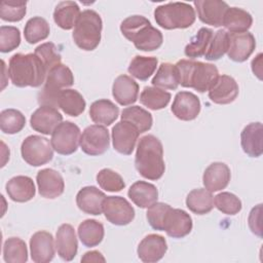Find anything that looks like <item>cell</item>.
Listing matches in <instances>:
<instances>
[{"label": "cell", "mask_w": 263, "mask_h": 263, "mask_svg": "<svg viewBox=\"0 0 263 263\" xmlns=\"http://www.w3.org/2000/svg\"><path fill=\"white\" fill-rule=\"evenodd\" d=\"M77 233L83 246L87 248L96 247L104 238V225L95 219H87L79 224Z\"/></svg>", "instance_id": "obj_32"}, {"label": "cell", "mask_w": 263, "mask_h": 263, "mask_svg": "<svg viewBox=\"0 0 263 263\" xmlns=\"http://www.w3.org/2000/svg\"><path fill=\"white\" fill-rule=\"evenodd\" d=\"M8 197L15 202H27L36 193L33 180L28 176H15L5 185Z\"/></svg>", "instance_id": "obj_26"}, {"label": "cell", "mask_w": 263, "mask_h": 263, "mask_svg": "<svg viewBox=\"0 0 263 263\" xmlns=\"http://www.w3.org/2000/svg\"><path fill=\"white\" fill-rule=\"evenodd\" d=\"M192 227V219L187 212L171 206L164 216L162 231L173 238H183L191 232Z\"/></svg>", "instance_id": "obj_12"}, {"label": "cell", "mask_w": 263, "mask_h": 263, "mask_svg": "<svg viewBox=\"0 0 263 263\" xmlns=\"http://www.w3.org/2000/svg\"><path fill=\"white\" fill-rule=\"evenodd\" d=\"M34 53L41 60L47 70V73L52 67L61 64L62 61V57L52 42H45L38 45L35 48Z\"/></svg>", "instance_id": "obj_47"}, {"label": "cell", "mask_w": 263, "mask_h": 263, "mask_svg": "<svg viewBox=\"0 0 263 263\" xmlns=\"http://www.w3.org/2000/svg\"><path fill=\"white\" fill-rule=\"evenodd\" d=\"M85 100L79 91L70 88L61 90L58 100V108H60L64 113L69 116L76 117L85 110Z\"/></svg>", "instance_id": "obj_31"}, {"label": "cell", "mask_w": 263, "mask_h": 263, "mask_svg": "<svg viewBox=\"0 0 263 263\" xmlns=\"http://www.w3.org/2000/svg\"><path fill=\"white\" fill-rule=\"evenodd\" d=\"M50 28L47 21L41 16H34L28 20L24 28L25 40L30 44H35L49 36Z\"/></svg>", "instance_id": "obj_38"}, {"label": "cell", "mask_w": 263, "mask_h": 263, "mask_svg": "<svg viewBox=\"0 0 263 263\" xmlns=\"http://www.w3.org/2000/svg\"><path fill=\"white\" fill-rule=\"evenodd\" d=\"M214 33L209 28H200L192 40L186 45L184 52L190 59L200 58L204 55Z\"/></svg>", "instance_id": "obj_41"}, {"label": "cell", "mask_w": 263, "mask_h": 263, "mask_svg": "<svg viewBox=\"0 0 263 263\" xmlns=\"http://www.w3.org/2000/svg\"><path fill=\"white\" fill-rule=\"evenodd\" d=\"M80 128L71 121L61 122L51 134L52 149L61 155H70L76 152L80 143Z\"/></svg>", "instance_id": "obj_8"}, {"label": "cell", "mask_w": 263, "mask_h": 263, "mask_svg": "<svg viewBox=\"0 0 263 263\" xmlns=\"http://www.w3.org/2000/svg\"><path fill=\"white\" fill-rule=\"evenodd\" d=\"M256 40L252 33H229V45L227 50L228 58L237 63L247 61L254 52Z\"/></svg>", "instance_id": "obj_14"}, {"label": "cell", "mask_w": 263, "mask_h": 263, "mask_svg": "<svg viewBox=\"0 0 263 263\" xmlns=\"http://www.w3.org/2000/svg\"><path fill=\"white\" fill-rule=\"evenodd\" d=\"M105 218L113 225L124 226L135 218V210L132 204L121 196H106L103 201Z\"/></svg>", "instance_id": "obj_10"}, {"label": "cell", "mask_w": 263, "mask_h": 263, "mask_svg": "<svg viewBox=\"0 0 263 263\" xmlns=\"http://www.w3.org/2000/svg\"><path fill=\"white\" fill-rule=\"evenodd\" d=\"M120 31L127 40L134 43L137 49L142 51L156 50L163 41L161 32L143 15H130L123 20L120 24Z\"/></svg>", "instance_id": "obj_3"}, {"label": "cell", "mask_w": 263, "mask_h": 263, "mask_svg": "<svg viewBox=\"0 0 263 263\" xmlns=\"http://www.w3.org/2000/svg\"><path fill=\"white\" fill-rule=\"evenodd\" d=\"M21 43V32L12 26L0 27V51L10 52L17 48Z\"/></svg>", "instance_id": "obj_48"}, {"label": "cell", "mask_w": 263, "mask_h": 263, "mask_svg": "<svg viewBox=\"0 0 263 263\" xmlns=\"http://www.w3.org/2000/svg\"><path fill=\"white\" fill-rule=\"evenodd\" d=\"M171 205L164 202H154L149 208H147L146 217L149 225L155 229L162 231L163 228V219L166 212L170 210Z\"/></svg>", "instance_id": "obj_49"}, {"label": "cell", "mask_w": 263, "mask_h": 263, "mask_svg": "<svg viewBox=\"0 0 263 263\" xmlns=\"http://www.w3.org/2000/svg\"><path fill=\"white\" fill-rule=\"evenodd\" d=\"M200 101L190 91H179L172 105L173 114L180 120L190 121L195 119L200 112Z\"/></svg>", "instance_id": "obj_19"}, {"label": "cell", "mask_w": 263, "mask_h": 263, "mask_svg": "<svg viewBox=\"0 0 263 263\" xmlns=\"http://www.w3.org/2000/svg\"><path fill=\"white\" fill-rule=\"evenodd\" d=\"M186 206L196 215H205L214 208V196L205 188L193 189L186 197Z\"/></svg>", "instance_id": "obj_34"}, {"label": "cell", "mask_w": 263, "mask_h": 263, "mask_svg": "<svg viewBox=\"0 0 263 263\" xmlns=\"http://www.w3.org/2000/svg\"><path fill=\"white\" fill-rule=\"evenodd\" d=\"M53 236L50 232L40 230L30 238L31 258L35 263H48L55 254Z\"/></svg>", "instance_id": "obj_13"}, {"label": "cell", "mask_w": 263, "mask_h": 263, "mask_svg": "<svg viewBox=\"0 0 263 263\" xmlns=\"http://www.w3.org/2000/svg\"><path fill=\"white\" fill-rule=\"evenodd\" d=\"M240 145L250 157H259L263 153V126L261 122L246 125L240 134Z\"/></svg>", "instance_id": "obj_22"}, {"label": "cell", "mask_w": 263, "mask_h": 263, "mask_svg": "<svg viewBox=\"0 0 263 263\" xmlns=\"http://www.w3.org/2000/svg\"><path fill=\"white\" fill-rule=\"evenodd\" d=\"M231 178L230 168L224 162H213L204 171L202 183L206 190L211 192L225 189Z\"/></svg>", "instance_id": "obj_24"}, {"label": "cell", "mask_w": 263, "mask_h": 263, "mask_svg": "<svg viewBox=\"0 0 263 263\" xmlns=\"http://www.w3.org/2000/svg\"><path fill=\"white\" fill-rule=\"evenodd\" d=\"M102 29L103 22L100 14L92 9H85L76 22L72 37L80 49L91 51L100 44Z\"/></svg>", "instance_id": "obj_5"}, {"label": "cell", "mask_w": 263, "mask_h": 263, "mask_svg": "<svg viewBox=\"0 0 263 263\" xmlns=\"http://www.w3.org/2000/svg\"><path fill=\"white\" fill-rule=\"evenodd\" d=\"M153 86L160 89H177L179 86V77L176 66L171 63H162L158 67L156 74L151 80Z\"/></svg>", "instance_id": "obj_36"}, {"label": "cell", "mask_w": 263, "mask_h": 263, "mask_svg": "<svg viewBox=\"0 0 263 263\" xmlns=\"http://www.w3.org/2000/svg\"><path fill=\"white\" fill-rule=\"evenodd\" d=\"M27 12V1H2L0 3V17L5 22H20Z\"/></svg>", "instance_id": "obj_45"}, {"label": "cell", "mask_w": 263, "mask_h": 263, "mask_svg": "<svg viewBox=\"0 0 263 263\" xmlns=\"http://www.w3.org/2000/svg\"><path fill=\"white\" fill-rule=\"evenodd\" d=\"M129 199L139 208L147 209L157 201L158 190L155 185L146 181H137L128 189Z\"/></svg>", "instance_id": "obj_27"}, {"label": "cell", "mask_w": 263, "mask_h": 263, "mask_svg": "<svg viewBox=\"0 0 263 263\" xmlns=\"http://www.w3.org/2000/svg\"><path fill=\"white\" fill-rule=\"evenodd\" d=\"M179 84L190 87L198 92L209 90L219 76L217 67L213 64L194 60H180L176 65Z\"/></svg>", "instance_id": "obj_4"}, {"label": "cell", "mask_w": 263, "mask_h": 263, "mask_svg": "<svg viewBox=\"0 0 263 263\" xmlns=\"http://www.w3.org/2000/svg\"><path fill=\"white\" fill-rule=\"evenodd\" d=\"M156 24L165 29H186L193 25L196 18L194 8L185 2H168L159 5L154 10Z\"/></svg>", "instance_id": "obj_6"}, {"label": "cell", "mask_w": 263, "mask_h": 263, "mask_svg": "<svg viewBox=\"0 0 263 263\" xmlns=\"http://www.w3.org/2000/svg\"><path fill=\"white\" fill-rule=\"evenodd\" d=\"M73 84L74 76L71 69L61 63L48 71L43 87L51 90H62V88L66 89Z\"/></svg>", "instance_id": "obj_33"}, {"label": "cell", "mask_w": 263, "mask_h": 263, "mask_svg": "<svg viewBox=\"0 0 263 263\" xmlns=\"http://www.w3.org/2000/svg\"><path fill=\"white\" fill-rule=\"evenodd\" d=\"M261 214H262V204L259 203L255 208L252 209L250 212L249 218H248V223L251 231L259 236L262 237V227H261Z\"/></svg>", "instance_id": "obj_50"}, {"label": "cell", "mask_w": 263, "mask_h": 263, "mask_svg": "<svg viewBox=\"0 0 263 263\" xmlns=\"http://www.w3.org/2000/svg\"><path fill=\"white\" fill-rule=\"evenodd\" d=\"M215 206L225 215H236L241 211V200L231 192H221L214 198Z\"/></svg>", "instance_id": "obj_46"}, {"label": "cell", "mask_w": 263, "mask_h": 263, "mask_svg": "<svg viewBox=\"0 0 263 263\" xmlns=\"http://www.w3.org/2000/svg\"><path fill=\"white\" fill-rule=\"evenodd\" d=\"M63 121V115L57 108L50 106H40L30 118V125L42 135H51L55 127Z\"/></svg>", "instance_id": "obj_16"}, {"label": "cell", "mask_w": 263, "mask_h": 263, "mask_svg": "<svg viewBox=\"0 0 263 263\" xmlns=\"http://www.w3.org/2000/svg\"><path fill=\"white\" fill-rule=\"evenodd\" d=\"M79 145L81 150L87 155H102L110 146L109 132L100 124L89 125L82 132Z\"/></svg>", "instance_id": "obj_9"}, {"label": "cell", "mask_w": 263, "mask_h": 263, "mask_svg": "<svg viewBox=\"0 0 263 263\" xmlns=\"http://www.w3.org/2000/svg\"><path fill=\"white\" fill-rule=\"evenodd\" d=\"M135 166L139 174L148 180H159L165 171L163 147L158 138L153 135L142 137L137 146Z\"/></svg>", "instance_id": "obj_1"}, {"label": "cell", "mask_w": 263, "mask_h": 263, "mask_svg": "<svg viewBox=\"0 0 263 263\" xmlns=\"http://www.w3.org/2000/svg\"><path fill=\"white\" fill-rule=\"evenodd\" d=\"M106 259L104 256L98 251H90L83 255L81 258V262H105Z\"/></svg>", "instance_id": "obj_51"}, {"label": "cell", "mask_w": 263, "mask_h": 263, "mask_svg": "<svg viewBox=\"0 0 263 263\" xmlns=\"http://www.w3.org/2000/svg\"><path fill=\"white\" fill-rule=\"evenodd\" d=\"M120 117L121 120L134 124L138 128L140 134L148 132L153 123L151 113L140 106H130L124 108L121 112Z\"/></svg>", "instance_id": "obj_35"}, {"label": "cell", "mask_w": 263, "mask_h": 263, "mask_svg": "<svg viewBox=\"0 0 263 263\" xmlns=\"http://www.w3.org/2000/svg\"><path fill=\"white\" fill-rule=\"evenodd\" d=\"M171 93L155 86H145L140 95V102L151 110L165 108L171 101Z\"/></svg>", "instance_id": "obj_37"}, {"label": "cell", "mask_w": 263, "mask_h": 263, "mask_svg": "<svg viewBox=\"0 0 263 263\" xmlns=\"http://www.w3.org/2000/svg\"><path fill=\"white\" fill-rule=\"evenodd\" d=\"M140 132L130 122L120 120L112 127L113 148L120 154L130 155L135 149Z\"/></svg>", "instance_id": "obj_11"}, {"label": "cell", "mask_w": 263, "mask_h": 263, "mask_svg": "<svg viewBox=\"0 0 263 263\" xmlns=\"http://www.w3.org/2000/svg\"><path fill=\"white\" fill-rule=\"evenodd\" d=\"M21 154L28 164L41 166L52 159L53 149L48 139L38 135H32L23 141Z\"/></svg>", "instance_id": "obj_7"}, {"label": "cell", "mask_w": 263, "mask_h": 263, "mask_svg": "<svg viewBox=\"0 0 263 263\" xmlns=\"http://www.w3.org/2000/svg\"><path fill=\"white\" fill-rule=\"evenodd\" d=\"M253 17L245 9L238 7H228L225 11L222 26L230 33H243L252 27Z\"/></svg>", "instance_id": "obj_29"}, {"label": "cell", "mask_w": 263, "mask_h": 263, "mask_svg": "<svg viewBox=\"0 0 263 263\" xmlns=\"http://www.w3.org/2000/svg\"><path fill=\"white\" fill-rule=\"evenodd\" d=\"M112 95L121 106H129L138 100L139 84L127 75H119L112 85Z\"/></svg>", "instance_id": "obj_25"}, {"label": "cell", "mask_w": 263, "mask_h": 263, "mask_svg": "<svg viewBox=\"0 0 263 263\" xmlns=\"http://www.w3.org/2000/svg\"><path fill=\"white\" fill-rule=\"evenodd\" d=\"M252 71L253 73L262 80V53H258L257 57L252 61Z\"/></svg>", "instance_id": "obj_52"}, {"label": "cell", "mask_w": 263, "mask_h": 263, "mask_svg": "<svg viewBox=\"0 0 263 263\" xmlns=\"http://www.w3.org/2000/svg\"><path fill=\"white\" fill-rule=\"evenodd\" d=\"M55 249L64 261H72L77 255L78 241L75 230L70 224H62L55 234Z\"/></svg>", "instance_id": "obj_21"}, {"label": "cell", "mask_w": 263, "mask_h": 263, "mask_svg": "<svg viewBox=\"0 0 263 263\" xmlns=\"http://www.w3.org/2000/svg\"><path fill=\"white\" fill-rule=\"evenodd\" d=\"M26 125L25 115L16 109H5L0 113V128L4 134L14 135Z\"/></svg>", "instance_id": "obj_42"}, {"label": "cell", "mask_w": 263, "mask_h": 263, "mask_svg": "<svg viewBox=\"0 0 263 263\" xmlns=\"http://www.w3.org/2000/svg\"><path fill=\"white\" fill-rule=\"evenodd\" d=\"M229 45V33L226 30H218L212 37L209 47L204 53L208 61H218L227 53Z\"/></svg>", "instance_id": "obj_43"}, {"label": "cell", "mask_w": 263, "mask_h": 263, "mask_svg": "<svg viewBox=\"0 0 263 263\" xmlns=\"http://www.w3.org/2000/svg\"><path fill=\"white\" fill-rule=\"evenodd\" d=\"M99 186L108 192H119L125 187L122 177L111 168H103L97 174Z\"/></svg>", "instance_id": "obj_44"}, {"label": "cell", "mask_w": 263, "mask_h": 263, "mask_svg": "<svg viewBox=\"0 0 263 263\" xmlns=\"http://www.w3.org/2000/svg\"><path fill=\"white\" fill-rule=\"evenodd\" d=\"M8 75L17 87H39L45 82L47 70L35 53H15L9 60Z\"/></svg>", "instance_id": "obj_2"}, {"label": "cell", "mask_w": 263, "mask_h": 263, "mask_svg": "<svg viewBox=\"0 0 263 263\" xmlns=\"http://www.w3.org/2000/svg\"><path fill=\"white\" fill-rule=\"evenodd\" d=\"M36 182L38 192L44 198H57L65 190V182L62 175L53 168L40 170L37 173Z\"/></svg>", "instance_id": "obj_15"}, {"label": "cell", "mask_w": 263, "mask_h": 263, "mask_svg": "<svg viewBox=\"0 0 263 263\" xmlns=\"http://www.w3.org/2000/svg\"><path fill=\"white\" fill-rule=\"evenodd\" d=\"M198 18L206 25L213 27L222 26L225 11L228 4L221 0H195L193 2Z\"/></svg>", "instance_id": "obj_20"}, {"label": "cell", "mask_w": 263, "mask_h": 263, "mask_svg": "<svg viewBox=\"0 0 263 263\" xmlns=\"http://www.w3.org/2000/svg\"><path fill=\"white\" fill-rule=\"evenodd\" d=\"M81 11L74 1H62L53 10L54 23L64 30H71L75 27Z\"/></svg>", "instance_id": "obj_30"}, {"label": "cell", "mask_w": 263, "mask_h": 263, "mask_svg": "<svg viewBox=\"0 0 263 263\" xmlns=\"http://www.w3.org/2000/svg\"><path fill=\"white\" fill-rule=\"evenodd\" d=\"M209 98L215 104L226 105L232 103L238 96V84L229 75H219L209 88Z\"/></svg>", "instance_id": "obj_17"}, {"label": "cell", "mask_w": 263, "mask_h": 263, "mask_svg": "<svg viewBox=\"0 0 263 263\" xmlns=\"http://www.w3.org/2000/svg\"><path fill=\"white\" fill-rule=\"evenodd\" d=\"M3 259L6 263H25L28 260L26 242L20 237H9L3 245Z\"/></svg>", "instance_id": "obj_40"}, {"label": "cell", "mask_w": 263, "mask_h": 263, "mask_svg": "<svg viewBox=\"0 0 263 263\" xmlns=\"http://www.w3.org/2000/svg\"><path fill=\"white\" fill-rule=\"evenodd\" d=\"M106 195L95 186L81 188L76 195V204L85 214L98 216L103 212V201Z\"/></svg>", "instance_id": "obj_23"}, {"label": "cell", "mask_w": 263, "mask_h": 263, "mask_svg": "<svg viewBox=\"0 0 263 263\" xmlns=\"http://www.w3.org/2000/svg\"><path fill=\"white\" fill-rule=\"evenodd\" d=\"M167 251L166 240L159 234L146 235L138 246V257L145 263H154L161 260Z\"/></svg>", "instance_id": "obj_18"}, {"label": "cell", "mask_w": 263, "mask_h": 263, "mask_svg": "<svg viewBox=\"0 0 263 263\" xmlns=\"http://www.w3.org/2000/svg\"><path fill=\"white\" fill-rule=\"evenodd\" d=\"M119 115V108L110 100L101 99L95 101L89 108V117L97 123L105 126L111 125Z\"/></svg>", "instance_id": "obj_28"}, {"label": "cell", "mask_w": 263, "mask_h": 263, "mask_svg": "<svg viewBox=\"0 0 263 263\" xmlns=\"http://www.w3.org/2000/svg\"><path fill=\"white\" fill-rule=\"evenodd\" d=\"M158 61L154 57L136 55L127 68L128 73L142 81L148 80V78L155 72Z\"/></svg>", "instance_id": "obj_39"}]
</instances>
